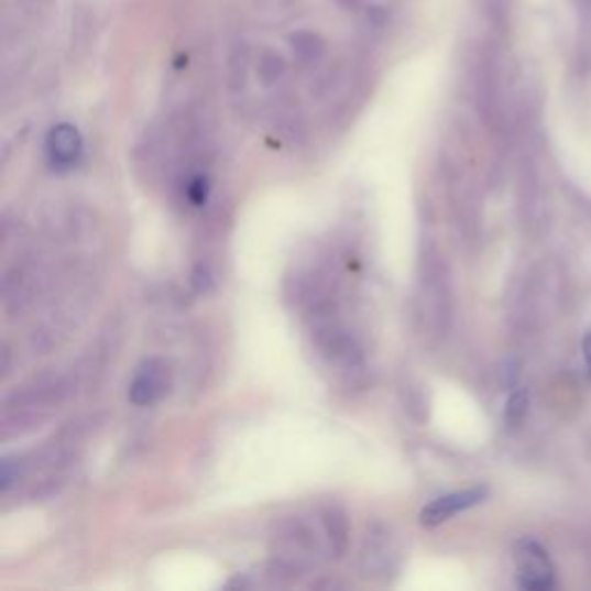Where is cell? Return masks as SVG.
I'll return each instance as SVG.
<instances>
[{"mask_svg":"<svg viewBox=\"0 0 591 591\" xmlns=\"http://www.w3.org/2000/svg\"><path fill=\"white\" fill-rule=\"evenodd\" d=\"M208 195H210V185L204 174H197L190 183H187V199H190L195 206L206 204Z\"/></svg>","mask_w":591,"mask_h":591,"instance_id":"30bf717a","label":"cell"},{"mask_svg":"<svg viewBox=\"0 0 591 591\" xmlns=\"http://www.w3.org/2000/svg\"><path fill=\"white\" fill-rule=\"evenodd\" d=\"M485 496H488V488H471V490L439 496V500H435L433 504H428L420 511V525H425V527L441 525V523H446V519H451L453 515L485 502Z\"/></svg>","mask_w":591,"mask_h":591,"instance_id":"277c9868","label":"cell"},{"mask_svg":"<svg viewBox=\"0 0 591 591\" xmlns=\"http://www.w3.org/2000/svg\"><path fill=\"white\" fill-rule=\"evenodd\" d=\"M485 12L494 21L506 19V14H508V0H485Z\"/></svg>","mask_w":591,"mask_h":591,"instance_id":"8fae6325","label":"cell"},{"mask_svg":"<svg viewBox=\"0 0 591 591\" xmlns=\"http://www.w3.org/2000/svg\"><path fill=\"white\" fill-rule=\"evenodd\" d=\"M418 315L430 336H441L451 321V289H448L446 266L439 256L423 259V273L418 280Z\"/></svg>","mask_w":591,"mask_h":591,"instance_id":"6da1fadb","label":"cell"},{"mask_svg":"<svg viewBox=\"0 0 591 591\" xmlns=\"http://www.w3.org/2000/svg\"><path fill=\"white\" fill-rule=\"evenodd\" d=\"M169 368L157 359L146 361L134 374L130 384V400L136 407H151L160 402L169 391Z\"/></svg>","mask_w":591,"mask_h":591,"instance_id":"3957f363","label":"cell"},{"mask_svg":"<svg viewBox=\"0 0 591 591\" xmlns=\"http://www.w3.org/2000/svg\"><path fill=\"white\" fill-rule=\"evenodd\" d=\"M527 412H529V395H527V391H523V388L513 391L511 397H508V402H506V423L511 425V428H517V425L525 420Z\"/></svg>","mask_w":591,"mask_h":591,"instance_id":"ba28073f","label":"cell"},{"mask_svg":"<svg viewBox=\"0 0 591 591\" xmlns=\"http://www.w3.org/2000/svg\"><path fill=\"white\" fill-rule=\"evenodd\" d=\"M517 584L529 591L550 589L555 584V566L536 540H519L515 546Z\"/></svg>","mask_w":591,"mask_h":591,"instance_id":"7a4b0ae2","label":"cell"},{"mask_svg":"<svg viewBox=\"0 0 591 591\" xmlns=\"http://www.w3.org/2000/svg\"><path fill=\"white\" fill-rule=\"evenodd\" d=\"M338 3H342L344 8H357L361 3V0H338Z\"/></svg>","mask_w":591,"mask_h":591,"instance_id":"5bb4252c","label":"cell"},{"mask_svg":"<svg viewBox=\"0 0 591 591\" xmlns=\"http://www.w3.org/2000/svg\"><path fill=\"white\" fill-rule=\"evenodd\" d=\"M259 75H262V79L266 84H273L277 81L282 75H285V61H282L280 54H264L262 61H259Z\"/></svg>","mask_w":591,"mask_h":591,"instance_id":"9c48e42d","label":"cell"},{"mask_svg":"<svg viewBox=\"0 0 591 591\" xmlns=\"http://www.w3.org/2000/svg\"><path fill=\"white\" fill-rule=\"evenodd\" d=\"M573 3L582 14H591V0H573Z\"/></svg>","mask_w":591,"mask_h":591,"instance_id":"4fadbf2b","label":"cell"},{"mask_svg":"<svg viewBox=\"0 0 591 591\" xmlns=\"http://www.w3.org/2000/svg\"><path fill=\"white\" fill-rule=\"evenodd\" d=\"M81 153H84V141L75 125L61 123L52 128L50 136H46V155H50L54 167H61V169L75 167Z\"/></svg>","mask_w":591,"mask_h":591,"instance_id":"5b68a950","label":"cell"},{"mask_svg":"<svg viewBox=\"0 0 591 591\" xmlns=\"http://www.w3.org/2000/svg\"><path fill=\"white\" fill-rule=\"evenodd\" d=\"M582 353H584V363H587V370L591 374V333L584 338L582 342Z\"/></svg>","mask_w":591,"mask_h":591,"instance_id":"7c38bea8","label":"cell"},{"mask_svg":"<svg viewBox=\"0 0 591 591\" xmlns=\"http://www.w3.org/2000/svg\"><path fill=\"white\" fill-rule=\"evenodd\" d=\"M324 523H326V532H328V538L330 543H333V550L338 552V557L344 552L347 548V519L340 511L336 508H330L324 517Z\"/></svg>","mask_w":591,"mask_h":591,"instance_id":"52a82bcc","label":"cell"},{"mask_svg":"<svg viewBox=\"0 0 591 591\" xmlns=\"http://www.w3.org/2000/svg\"><path fill=\"white\" fill-rule=\"evenodd\" d=\"M292 52L303 65H313L319 63L321 56L326 54V42L321 40L319 33L315 31H298L289 37Z\"/></svg>","mask_w":591,"mask_h":591,"instance_id":"8992f818","label":"cell"}]
</instances>
